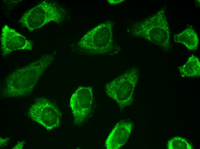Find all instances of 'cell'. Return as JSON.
I'll return each instance as SVG.
<instances>
[{"mask_svg": "<svg viewBox=\"0 0 200 149\" xmlns=\"http://www.w3.org/2000/svg\"><path fill=\"white\" fill-rule=\"evenodd\" d=\"M55 53L43 55L9 74L3 81L2 92L3 96L18 97L30 94L53 61Z\"/></svg>", "mask_w": 200, "mask_h": 149, "instance_id": "obj_1", "label": "cell"}, {"mask_svg": "<svg viewBox=\"0 0 200 149\" xmlns=\"http://www.w3.org/2000/svg\"><path fill=\"white\" fill-rule=\"evenodd\" d=\"M129 32L135 37L141 38L159 45L166 51L170 48V32L164 7L155 14L134 23Z\"/></svg>", "mask_w": 200, "mask_h": 149, "instance_id": "obj_2", "label": "cell"}, {"mask_svg": "<svg viewBox=\"0 0 200 149\" xmlns=\"http://www.w3.org/2000/svg\"><path fill=\"white\" fill-rule=\"evenodd\" d=\"M113 23L109 21L100 24L84 34L75 46V52L88 56L109 54L116 50L113 37Z\"/></svg>", "mask_w": 200, "mask_h": 149, "instance_id": "obj_3", "label": "cell"}, {"mask_svg": "<svg viewBox=\"0 0 200 149\" xmlns=\"http://www.w3.org/2000/svg\"><path fill=\"white\" fill-rule=\"evenodd\" d=\"M67 15L65 8L59 4L44 0L25 13L19 22L32 32L51 22L60 23L66 19Z\"/></svg>", "mask_w": 200, "mask_h": 149, "instance_id": "obj_4", "label": "cell"}, {"mask_svg": "<svg viewBox=\"0 0 200 149\" xmlns=\"http://www.w3.org/2000/svg\"><path fill=\"white\" fill-rule=\"evenodd\" d=\"M139 73L137 68H130L105 85L106 94L116 101L121 110L132 104Z\"/></svg>", "mask_w": 200, "mask_h": 149, "instance_id": "obj_5", "label": "cell"}, {"mask_svg": "<svg viewBox=\"0 0 200 149\" xmlns=\"http://www.w3.org/2000/svg\"><path fill=\"white\" fill-rule=\"evenodd\" d=\"M29 114L32 119L48 130L60 125L61 113L55 105L46 98L38 99L30 108Z\"/></svg>", "mask_w": 200, "mask_h": 149, "instance_id": "obj_6", "label": "cell"}, {"mask_svg": "<svg viewBox=\"0 0 200 149\" xmlns=\"http://www.w3.org/2000/svg\"><path fill=\"white\" fill-rule=\"evenodd\" d=\"M93 89L91 86H80L72 95L70 105L75 124H82L91 112L93 101Z\"/></svg>", "mask_w": 200, "mask_h": 149, "instance_id": "obj_7", "label": "cell"}, {"mask_svg": "<svg viewBox=\"0 0 200 149\" xmlns=\"http://www.w3.org/2000/svg\"><path fill=\"white\" fill-rule=\"evenodd\" d=\"M2 55L5 57L16 50H32V42L7 25L2 28L0 38Z\"/></svg>", "mask_w": 200, "mask_h": 149, "instance_id": "obj_8", "label": "cell"}, {"mask_svg": "<svg viewBox=\"0 0 200 149\" xmlns=\"http://www.w3.org/2000/svg\"><path fill=\"white\" fill-rule=\"evenodd\" d=\"M133 125V123L129 120H121L119 122L105 141L106 148L118 149L123 146L130 136Z\"/></svg>", "mask_w": 200, "mask_h": 149, "instance_id": "obj_9", "label": "cell"}, {"mask_svg": "<svg viewBox=\"0 0 200 149\" xmlns=\"http://www.w3.org/2000/svg\"><path fill=\"white\" fill-rule=\"evenodd\" d=\"M174 38L175 42L182 44L189 50H195L198 48V37L191 26L175 35Z\"/></svg>", "mask_w": 200, "mask_h": 149, "instance_id": "obj_10", "label": "cell"}, {"mask_svg": "<svg viewBox=\"0 0 200 149\" xmlns=\"http://www.w3.org/2000/svg\"><path fill=\"white\" fill-rule=\"evenodd\" d=\"M179 70L182 77H199L200 75V62L194 55L189 57L186 63L179 67Z\"/></svg>", "mask_w": 200, "mask_h": 149, "instance_id": "obj_11", "label": "cell"}, {"mask_svg": "<svg viewBox=\"0 0 200 149\" xmlns=\"http://www.w3.org/2000/svg\"><path fill=\"white\" fill-rule=\"evenodd\" d=\"M167 148L168 149H192V146L185 139L179 137H174L168 142Z\"/></svg>", "mask_w": 200, "mask_h": 149, "instance_id": "obj_12", "label": "cell"}, {"mask_svg": "<svg viewBox=\"0 0 200 149\" xmlns=\"http://www.w3.org/2000/svg\"><path fill=\"white\" fill-rule=\"evenodd\" d=\"M25 142H21L17 144L13 149H22L23 147V145Z\"/></svg>", "mask_w": 200, "mask_h": 149, "instance_id": "obj_13", "label": "cell"}]
</instances>
